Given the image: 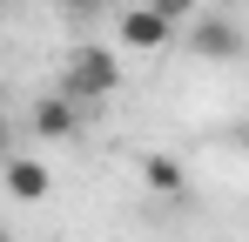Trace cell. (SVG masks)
I'll list each match as a JSON object with an SVG mask.
<instances>
[{
    "instance_id": "6da1fadb",
    "label": "cell",
    "mask_w": 249,
    "mask_h": 242,
    "mask_svg": "<svg viewBox=\"0 0 249 242\" xmlns=\"http://www.w3.org/2000/svg\"><path fill=\"white\" fill-rule=\"evenodd\" d=\"M115 81H122V61H115L108 47L88 40V47L68 54V68H61V94H68V101H108Z\"/></svg>"
},
{
    "instance_id": "7a4b0ae2",
    "label": "cell",
    "mask_w": 249,
    "mask_h": 242,
    "mask_svg": "<svg viewBox=\"0 0 249 242\" xmlns=\"http://www.w3.org/2000/svg\"><path fill=\"white\" fill-rule=\"evenodd\" d=\"M115 27H122V40H128V47H142V54L168 47V34H175V20H162L148 0H142V7H122V20H115Z\"/></svg>"
},
{
    "instance_id": "3957f363",
    "label": "cell",
    "mask_w": 249,
    "mask_h": 242,
    "mask_svg": "<svg viewBox=\"0 0 249 242\" xmlns=\"http://www.w3.org/2000/svg\"><path fill=\"white\" fill-rule=\"evenodd\" d=\"M34 135H41V141H74V135H81L74 101H68V94H41V101H34Z\"/></svg>"
},
{
    "instance_id": "277c9868",
    "label": "cell",
    "mask_w": 249,
    "mask_h": 242,
    "mask_svg": "<svg viewBox=\"0 0 249 242\" xmlns=\"http://www.w3.org/2000/svg\"><path fill=\"white\" fill-rule=\"evenodd\" d=\"M189 47H196L202 61H236V54H243V34H236V20H196Z\"/></svg>"
},
{
    "instance_id": "5b68a950",
    "label": "cell",
    "mask_w": 249,
    "mask_h": 242,
    "mask_svg": "<svg viewBox=\"0 0 249 242\" xmlns=\"http://www.w3.org/2000/svg\"><path fill=\"white\" fill-rule=\"evenodd\" d=\"M47 189H54L47 161H34V155H14V161H7V195H14V202H41Z\"/></svg>"
},
{
    "instance_id": "8992f818",
    "label": "cell",
    "mask_w": 249,
    "mask_h": 242,
    "mask_svg": "<svg viewBox=\"0 0 249 242\" xmlns=\"http://www.w3.org/2000/svg\"><path fill=\"white\" fill-rule=\"evenodd\" d=\"M142 182H148L155 195H182V189H189V175H182L175 155H148V161H142Z\"/></svg>"
},
{
    "instance_id": "52a82bcc",
    "label": "cell",
    "mask_w": 249,
    "mask_h": 242,
    "mask_svg": "<svg viewBox=\"0 0 249 242\" xmlns=\"http://www.w3.org/2000/svg\"><path fill=\"white\" fill-rule=\"evenodd\" d=\"M54 7H61V14H68V20H101V14H108V0H54Z\"/></svg>"
},
{
    "instance_id": "ba28073f",
    "label": "cell",
    "mask_w": 249,
    "mask_h": 242,
    "mask_svg": "<svg viewBox=\"0 0 249 242\" xmlns=\"http://www.w3.org/2000/svg\"><path fill=\"white\" fill-rule=\"evenodd\" d=\"M148 7H155V14H162V20H189V14H196V7H202V0H148Z\"/></svg>"
},
{
    "instance_id": "9c48e42d",
    "label": "cell",
    "mask_w": 249,
    "mask_h": 242,
    "mask_svg": "<svg viewBox=\"0 0 249 242\" xmlns=\"http://www.w3.org/2000/svg\"><path fill=\"white\" fill-rule=\"evenodd\" d=\"M243 148H249V128H243Z\"/></svg>"
}]
</instances>
